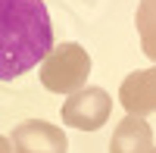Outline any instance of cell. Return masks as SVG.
Wrapping results in <instances>:
<instances>
[{
  "label": "cell",
  "mask_w": 156,
  "mask_h": 153,
  "mask_svg": "<svg viewBox=\"0 0 156 153\" xmlns=\"http://www.w3.org/2000/svg\"><path fill=\"white\" fill-rule=\"evenodd\" d=\"M53 50V25L44 0H0V81H12Z\"/></svg>",
  "instance_id": "obj_1"
},
{
  "label": "cell",
  "mask_w": 156,
  "mask_h": 153,
  "mask_svg": "<svg viewBox=\"0 0 156 153\" xmlns=\"http://www.w3.org/2000/svg\"><path fill=\"white\" fill-rule=\"evenodd\" d=\"M90 75V56L81 44H59L50 50V56L41 62V84L53 94H75L81 91Z\"/></svg>",
  "instance_id": "obj_2"
},
{
  "label": "cell",
  "mask_w": 156,
  "mask_h": 153,
  "mask_svg": "<svg viewBox=\"0 0 156 153\" xmlns=\"http://www.w3.org/2000/svg\"><path fill=\"white\" fill-rule=\"evenodd\" d=\"M112 112V97L103 87H81V91L69 94V100L62 103V125L78 131H97L106 125Z\"/></svg>",
  "instance_id": "obj_3"
},
{
  "label": "cell",
  "mask_w": 156,
  "mask_h": 153,
  "mask_svg": "<svg viewBox=\"0 0 156 153\" xmlns=\"http://www.w3.org/2000/svg\"><path fill=\"white\" fill-rule=\"evenodd\" d=\"M9 144H12V153H66L69 150V137L53 122L25 119L22 125L12 128Z\"/></svg>",
  "instance_id": "obj_4"
},
{
  "label": "cell",
  "mask_w": 156,
  "mask_h": 153,
  "mask_svg": "<svg viewBox=\"0 0 156 153\" xmlns=\"http://www.w3.org/2000/svg\"><path fill=\"white\" fill-rule=\"evenodd\" d=\"M119 103L125 106L128 116L137 119H147L150 112H156V66L128 75L119 87Z\"/></svg>",
  "instance_id": "obj_5"
},
{
  "label": "cell",
  "mask_w": 156,
  "mask_h": 153,
  "mask_svg": "<svg viewBox=\"0 0 156 153\" xmlns=\"http://www.w3.org/2000/svg\"><path fill=\"white\" fill-rule=\"evenodd\" d=\"M109 153H153V128L147 119L125 116L112 131Z\"/></svg>",
  "instance_id": "obj_6"
},
{
  "label": "cell",
  "mask_w": 156,
  "mask_h": 153,
  "mask_svg": "<svg viewBox=\"0 0 156 153\" xmlns=\"http://www.w3.org/2000/svg\"><path fill=\"white\" fill-rule=\"evenodd\" d=\"M134 28L140 37V50L156 62V0H140L134 12Z\"/></svg>",
  "instance_id": "obj_7"
},
{
  "label": "cell",
  "mask_w": 156,
  "mask_h": 153,
  "mask_svg": "<svg viewBox=\"0 0 156 153\" xmlns=\"http://www.w3.org/2000/svg\"><path fill=\"white\" fill-rule=\"evenodd\" d=\"M0 153H12V144H9V137L0 134Z\"/></svg>",
  "instance_id": "obj_8"
},
{
  "label": "cell",
  "mask_w": 156,
  "mask_h": 153,
  "mask_svg": "<svg viewBox=\"0 0 156 153\" xmlns=\"http://www.w3.org/2000/svg\"><path fill=\"white\" fill-rule=\"evenodd\" d=\"M153 153H156V147H153Z\"/></svg>",
  "instance_id": "obj_9"
}]
</instances>
